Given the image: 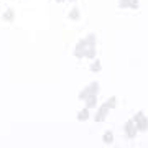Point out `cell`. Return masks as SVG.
Segmentation results:
<instances>
[{
    "label": "cell",
    "instance_id": "obj_1",
    "mask_svg": "<svg viewBox=\"0 0 148 148\" xmlns=\"http://www.w3.org/2000/svg\"><path fill=\"white\" fill-rule=\"evenodd\" d=\"M123 132H125V135H127L128 140H133V138L137 137V125H135V122L133 120H128L125 125H123Z\"/></svg>",
    "mask_w": 148,
    "mask_h": 148
},
{
    "label": "cell",
    "instance_id": "obj_2",
    "mask_svg": "<svg viewBox=\"0 0 148 148\" xmlns=\"http://www.w3.org/2000/svg\"><path fill=\"white\" fill-rule=\"evenodd\" d=\"M86 49H87V43H86V40H79L77 45H76V49H74V56H76L77 59L84 58L86 56Z\"/></svg>",
    "mask_w": 148,
    "mask_h": 148
},
{
    "label": "cell",
    "instance_id": "obj_3",
    "mask_svg": "<svg viewBox=\"0 0 148 148\" xmlns=\"http://www.w3.org/2000/svg\"><path fill=\"white\" fill-rule=\"evenodd\" d=\"M109 107H107V104H102L101 107H99V110H97V114L94 115V120L95 122H104L106 120V117L109 115Z\"/></svg>",
    "mask_w": 148,
    "mask_h": 148
},
{
    "label": "cell",
    "instance_id": "obj_4",
    "mask_svg": "<svg viewBox=\"0 0 148 148\" xmlns=\"http://www.w3.org/2000/svg\"><path fill=\"white\" fill-rule=\"evenodd\" d=\"M86 107H87V109H95V107H97V95H94V94H90L89 97H87V99H86Z\"/></svg>",
    "mask_w": 148,
    "mask_h": 148
},
{
    "label": "cell",
    "instance_id": "obj_5",
    "mask_svg": "<svg viewBox=\"0 0 148 148\" xmlns=\"http://www.w3.org/2000/svg\"><path fill=\"white\" fill-rule=\"evenodd\" d=\"M135 125H137L138 132H147V130H148V119L145 117V119H142V120H138Z\"/></svg>",
    "mask_w": 148,
    "mask_h": 148
},
{
    "label": "cell",
    "instance_id": "obj_6",
    "mask_svg": "<svg viewBox=\"0 0 148 148\" xmlns=\"http://www.w3.org/2000/svg\"><path fill=\"white\" fill-rule=\"evenodd\" d=\"M87 119H89V109H87V107H86L84 110L77 112V120H79V122H86Z\"/></svg>",
    "mask_w": 148,
    "mask_h": 148
},
{
    "label": "cell",
    "instance_id": "obj_7",
    "mask_svg": "<svg viewBox=\"0 0 148 148\" xmlns=\"http://www.w3.org/2000/svg\"><path fill=\"white\" fill-rule=\"evenodd\" d=\"M102 142L106 143V145H112V143H114V133L106 132L104 135H102Z\"/></svg>",
    "mask_w": 148,
    "mask_h": 148
},
{
    "label": "cell",
    "instance_id": "obj_8",
    "mask_svg": "<svg viewBox=\"0 0 148 148\" xmlns=\"http://www.w3.org/2000/svg\"><path fill=\"white\" fill-rule=\"evenodd\" d=\"M79 18H81V12H79V8H73V10H69V20L77 21Z\"/></svg>",
    "mask_w": 148,
    "mask_h": 148
},
{
    "label": "cell",
    "instance_id": "obj_9",
    "mask_svg": "<svg viewBox=\"0 0 148 148\" xmlns=\"http://www.w3.org/2000/svg\"><path fill=\"white\" fill-rule=\"evenodd\" d=\"M87 90H89V95L90 94L97 95V92H99V82H90V84L87 86Z\"/></svg>",
    "mask_w": 148,
    "mask_h": 148
},
{
    "label": "cell",
    "instance_id": "obj_10",
    "mask_svg": "<svg viewBox=\"0 0 148 148\" xmlns=\"http://www.w3.org/2000/svg\"><path fill=\"white\" fill-rule=\"evenodd\" d=\"M84 58H89V59H94L95 58V46H87Z\"/></svg>",
    "mask_w": 148,
    "mask_h": 148
},
{
    "label": "cell",
    "instance_id": "obj_11",
    "mask_svg": "<svg viewBox=\"0 0 148 148\" xmlns=\"http://www.w3.org/2000/svg\"><path fill=\"white\" fill-rule=\"evenodd\" d=\"M101 69H102V66H101V61H99V59H95L94 63L90 64V71H92V73H99Z\"/></svg>",
    "mask_w": 148,
    "mask_h": 148
},
{
    "label": "cell",
    "instance_id": "obj_12",
    "mask_svg": "<svg viewBox=\"0 0 148 148\" xmlns=\"http://www.w3.org/2000/svg\"><path fill=\"white\" fill-rule=\"evenodd\" d=\"M106 104H107V107H109V109H115V107H117V97H114V95H112V97H109V99L106 101Z\"/></svg>",
    "mask_w": 148,
    "mask_h": 148
},
{
    "label": "cell",
    "instance_id": "obj_13",
    "mask_svg": "<svg viewBox=\"0 0 148 148\" xmlns=\"http://www.w3.org/2000/svg\"><path fill=\"white\" fill-rule=\"evenodd\" d=\"M86 40V43H87V46H95V35H87V36L84 38Z\"/></svg>",
    "mask_w": 148,
    "mask_h": 148
},
{
    "label": "cell",
    "instance_id": "obj_14",
    "mask_svg": "<svg viewBox=\"0 0 148 148\" xmlns=\"http://www.w3.org/2000/svg\"><path fill=\"white\" fill-rule=\"evenodd\" d=\"M13 16H15V13H13V10H7L5 13H3V20L5 21H13Z\"/></svg>",
    "mask_w": 148,
    "mask_h": 148
},
{
    "label": "cell",
    "instance_id": "obj_15",
    "mask_svg": "<svg viewBox=\"0 0 148 148\" xmlns=\"http://www.w3.org/2000/svg\"><path fill=\"white\" fill-rule=\"evenodd\" d=\"M77 97H79L81 101H86V99H87V97H89V90H87V87H86V89H82L79 92V95H77Z\"/></svg>",
    "mask_w": 148,
    "mask_h": 148
},
{
    "label": "cell",
    "instance_id": "obj_16",
    "mask_svg": "<svg viewBox=\"0 0 148 148\" xmlns=\"http://www.w3.org/2000/svg\"><path fill=\"white\" fill-rule=\"evenodd\" d=\"M142 119H145V114H143V112H137V114L133 115L132 120L135 122V123H137V122H138V120H142Z\"/></svg>",
    "mask_w": 148,
    "mask_h": 148
},
{
    "label": "cell",
    "instance_id": "obj_17",
    "mask_svg": "<svg viewBox=\"0 0 148 148\" xmlns=\"http://www.w3.org/2000/svg\"><path fill=\"white\" fill-rule=\"evenodd\" d=\"M119 5H120V8H130V0H120Z\"/></svg>",
    "mask_w": 148,
    "mask_h": 148
},
{
    "label": "cell",
    "instance_id": "obj_18",
    "mask_svg": "<svg viewBox=\"0 0 148 148\" xmlns=\"http://www.w3.org/2000/svg\"><path fill=\"white\" fill-rule=\"evenodd\" d=\"M138 7H140V0H130V8L137 10Z\"/></svg>",
    "mask_w": 148,
    "mask_h": 148
},
{
    "label": "cell",
    "instance_id": "obj_19",
    "mask_svg": "<svg viewBox=\"0 0 148 148\" xmlns=\"http://www.w3.org/2000/svg\"><path fill=\"white\" fill-rule=\"evenodd\" d=\"M56 2H58V3H63V2H66V0H56Z\"/></svg>",
    "mask_w": 148,
    "mask_h": 148
},
{
    "label": "cell",
    "instance_id": "obj_20",
    "mask_svg": "<svg viewBox=\"0 0 148 148\" xmlns=\"http://www.w3.org/2000/svg\"><path fill=\"white\" fill-rule=\"evenodd\" d=\"M69 2H74V0H69Z\"/></svg>",
    "mask_w": 148,
    "mask_h": 148
}]
</instances>
